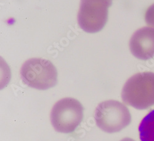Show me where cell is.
<instances>
[{
  "label": "cell",
  "mask_w": 154,
  "mask_h": 141,
  "mask_svg": "<svg viewBox=\"0 0 154 141\" xmlns=\"http://www.w3.org/2000/svg\"><path fill=\"white\" fill-rule=\"evenodd\" d=\"M50 119L57 132L65 134L73 133L83 121V105L73 98H62L53 106Z\"/></svg>",
  "instance_id": "cell-4"
},
{
  "label": "cell",
  "mask_w": 154,
  "mask_h": 141,
  "mask_svg": "<svg viewBox=\"0 0 154 141\" xmlns=\"http://www.w3.org/2000/svg\"><path fill=\"white\" fill-rule=\"evenodd\" d=\"M120 141H135V140H134V139H133L127 137V138H124V139H123L121 140Z\"/></svg>",
  "instance_id": "cell-9"
},
{
  "label": "cell",
  "mask_w": 154,
  "mask_h": 141,
  "mask_svg": "<svg viewBox=\"0 0 154 141\" xmlns=\"http://www.w3.org/2000/svg\"><path fill=\"white\" fill-rule=\"evenodd\" d=\"M139 133L141 141H154V110L149 112L141 121Z\"/></svg>",
  "instance_id": "cell-7"
},
{
  "label": "cell",
  "mask_w": 154,
  "mask_h": 141,
  "mask_svg": "<svg viewBox=\"0 0 154 141\" xmlns=\"http://www.w3.org/2000/svg\"><path fill=\"white\" fill-rule=\"evenodd\" d=\"M145 21L149 26L154 28V3L147 8L145 13Z\"/></svg>",
  "instance_id": "cell-8"
},
{
  "label": "cell",
  "mask_w": 154,
  "mask_h": 141,
  "mask_svg": "<svg viewBox=\"0 0 154 141\" xmlns=\"http://www.w3.org/2000/svg\"><path fill=\"white\" fill-rule=\"evenodd\" d=\"M94 119L98 127L107 133H118L131 122L129 109L122 102L109 100L100 103L95 111Z\"/></svg>",
  "instance_id": "cell-2"
},
{
  "label": "cell",
  "mask_w": 154,
  "mask_h": 141,
  "mask_svg": "<svg viewBox=\"0 0 154 141\" xmlns=\"http://www.w3.org/2000/svg\"><path fill=\"white\" fill-rule=\"evenodd\" d=\"M112 0H81L78 14L80 28L88 33H96L104 27Z\"/></svg>",
  "instance_id": "cell-5"
},
{
  "label": "cell",
  "mask_w": 154,
  "mask_h": 141,
  "mask_svg": "<svg viewBox=\"0 0 154 141\" xmlns=\"http://www.w3.org/2000/svg\"><path fill=\"white\" fill-rule=\"evenodd\" d=\"M23 82L30 87L45 91L57 82V71L49 60L35 58L25 61L20 69Z\"/></svg>",
  "instance_id": "cell-3"
},
{
  "label": "cell",
  "mask_w": 154,
  "mask_h": 141,
  "mask_svg": "<svg viewBox=\"0 0 154 141\" xmlns=\"http://www.w3.org/2000/svg\"><path fill=\"white\" fill-rule=\"evenodd\" d=\"M131 53L140 60H148L154 57V28L144 27L132 35L130 41Z\"/></svg>",
  "instance_id": "cell-6"
},
{
  "label": "cell",
  "mask_w": 154,
  "mask_h": 141,
  "mask_svg": "<svg viewBox=\"0 0 154 141\" xmlns=\"http://www.w3.org/2000/svg\"><path fill=\"white\" fill-rule=\"evenodd\" d=\"M122 98L127 105L137 110L154 105V72L137 73L125 84Z\"/></svg>",
  "instance_id": "cell-1"
}]
</instances>
